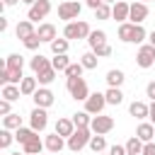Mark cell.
<instances>
[{"label": "cell", "mask_w": 155, "mask_h": 155, "mask_svg": "<svg viewBox=\"0 0 155 155\" xmlns=\"http://www.w3.org/2000/svg\"><path fill=\"white\" fill-rule=\"evenodd\" d=\"M90 138H92V128H90V126H78V128L73 131V136L68 138V150L80 153L85 145H90Z\"/></svg>", "instance_id": "1"}, {"label": "cell", "mask_w": 155, "mask_h": 155, "mask_svg": "<svg viewBox=\"0 0 155 155\" xmlns=\"http://www.w3.org/2000/svg\"><path fill=\"white\" fill-rule=\"evenodd\" d=\"M90 24L85 19H73V22H65V29H63V36L65 39H87L90 36Z\"/></svg>", "instance_id": "2"}, {"label": "cell", "mask_w": 155, "mask_h": 155, "mask_svg": "<svg viewBox=\"0 0 155 155\" xmlns=\"http://www.w3.org/2000/svg\"><path fill=\"white\" fill-rule=\"evenodd\" d=\"M65 87H68L70 97L78 99V102H85L90 97V87H87L85 78H65Z\"/></svg>", "instance_id": "3"}, {"label": "cell", "mask_w": 155, "mask_h": 155, "mask_svg": "<svg viewBox=\"0 0 155 155\" xmlns=\"http://www.w3.org/2000/svg\"><path fill=\"white\" fill-rule=\"evenodd\" d=\"M80 12H82V5H80L78 0H65V2H61V5H58V17H61V19H65V22L78 19V17H80Z\"/></svg>", "instance_id": "4"}, {"label": "cell", "mask_w": 155, "mask_h": 155, "mask_svg": "<svg viewBox=\"0 0 155 155\" xmlns=\"http://www.w3.org/2000/svg\"><path fill=\"white\" fill-rule=\"evenodd\" d=\"M104 107H107V97H104V92H92V94L85 99V111H90L92 116L102 114Z\"/></svg>", "instance_id": "5"}, {"label": "cell", "mask_w": 155, "mask_h": 155, "mask_svg": "<svg viewBox=\"0 0 155 155\" xmlns=\"http://www.w3.org/2000/svg\"><path fill=\"white\" fill-rule=\"evenodd\" d=\"M90 128H92V133H109L111 128H114V119L111 116H107V114H97V116H92V121H90Z\"/></svg>", "instance_id": "6"}, {"label": "cell", "mask_w": 155, "mask_h": 155, "mask_svg": "<svg viewBox=\"0 0 155 155\" xmlns=\"http://www.w3.org/2000/svg\"><path fill=\"white\" fill-rule=\"evenodd\" d=\"M136 63H138V68H150L155 63V46L153 44H143L138 48V53H136Z\"/></svg>", "instance_id": "7"}, {"label": "cell", "mask_w": 155, "mask_h": 155, "mask_svg": "<svg viewBox=\"0 0 155 155\" xmlns=\"http://www.w3.org/2000/svg\"><path fill=\"white\" fill-rule=\"evenodd\" d=\"M48 12H51V2H48V0H36L34 5H29L27 19H31V22H39V19H44Z\"/></svg>", "instance_id": "8"}, {"label": "cell", "mask_w": 155, "mask_h": 155, "mask_svg": "<svg viewBox=\"0 0 155 155\" xmlns=\"http://www.w3.org/2000/svg\"><path fill=\"white\" fill-rule=\"evenodd\" d=\"M29 124H31L34 131H44V128L48 126V114H46V109H44V107H34L31 114H29Z\"/></svg>", "instance_id": "9"}, {"label": "cell", "mask_w": 155, "mask_h": 155, "mask_svg": "<svg viewBox=\"0 0 155 155\" xmlns=\"http://www.w3.org/2000/svg\"><path fill=\"white\" fill-rule=\"evenodd\" d=\"M148 5L145 2H140V0H136V2H131V12H128V19L133 22V24H143L145 22V17H148Z\"/></svg>", "instance_id": "10"}, {"label": "cell", "mask_w": 155, "mask_h": 155, "mask_svg": "<svg viewBox=\"0 0 155 155\" xmlns=\"http://www.w3.org/2000/svg\"><path fill=\"white\" fill-rule=\"evenodd\" d=\"M31 99H34V104H36V107H44V109H48V107L56 102L53 92H51L48 87H44V85H41V87H39V90L31 94Z\"/></svg>", "instance_id": "11"}, {"label": "cell", "mask_w": 155, "mask_h": 155, "mask_svg": "<svg viewBox=\"0 0 155 155\" xmlns=\"http://www.w3.org/2000/svg\"><path fill=\"white\" fill-rule=\"evenodd\" d=\"M128 12H131V5L126 0H119V2L111 5V19H116V22H126Z\"/></svg>", "instance_id": "12"}, {"label": "cell", "mask_w": 155, "mask_h": 155, "mask_svg": "<svg viewBox=\"0 0 155 155\" xmlns=\"http://www.w3.org/2000/svg\"><path fill=\"white\" fill-rule=\"evenodd\" d=\"M136 136H138L143 143H150V140H155V124H148V121L138 124V128H136Z\"/></svg>", "instance_id": "13"}, {"label": "cell", "mask_w": 155, "mask_h": 155, "mask_svg": "<svg viewBox=\"0 0 155 155\" xmlns=\"http://www.w3.org/2000/svg\"><path fill=\"white\" fill-rule=\"evenodd\" d=\"M44 143H46V150H48V153H61V150L68 145V143L63 140V136H58L56 131H53L51 136H46V140H44Z\"/></svg>", "instance_id": "14"}, {"label": "cell", "mask_w": 155, "mask_h": 155, "mask_svg": "<svg viewBox=\"0 0 155 155\" xmlns=\"http://www.w3.org/2000/svg\"><path fill=\"white\" fill-rule=\"evenodd\" d=\"M15 34H17V39H27V36H31V34H36V29H34V22L31 19H22V22H17V27H15Z\"/></svg>", "instance_id": "15"}, {"label": "cell", "mask_w": 155, "mask_h": 155, "mask_svg": "<svg viewBox=\"0 0 155 155\" xmlns=\"http://www.w3.org/2000/svg\"><path fill=\"white\" fill-rule=\"evenodd\" d=\"M133 36H136V24L133 22H121L119 24V39L124 44H133Z\"/></svg>", "instance_id": "16"}, {"label": "cell", "mask_w": 155, "mask_h": 155, "mask_svg": "<svg viewBox=\"0 0 155 155\" xmlns=\"http://www.w3.org/2000/svg\"><path fill=\"white\" fill-rule=\"evenodd\" d=\"M87 44H90L92 51L99 48V46H104V44H107V31H104V29H92L90 36H87Z\"/></svg>", "instance_id": "17"}, {"label": "cell", "mask_w": 155, "mask_h": 155, "mask_svg": "<svg viewBox=\"0 0 155 155\" xmlns=\"http://www.w3.org/2000/svg\"><path fill=\"white\" fill-rule=\"evenodd\" d=\"M75 128H78V126L73 124V119H58V121H56V133L63 136V138H70Z\"/></svg>", "instance_id": "18"}, {"label": "cell", "mask_w": 155, "mask_h": 155, "mask_svg": "<svg viewBox=\"0 0 155 155\" xmlns=\"http://www.w3.org/2000/svg\"><path fill=\"white\" fill-rule=\"evenodd\" d=\"M36 34H39V39H41V41H46V44H51V41L56 39V27H53L51 22H44V24H39V29H36Z\"/></svg>", "instance_id": "19"}, {"label": "cell", "mask_w": 155, "mask_h": 155, "mask_svg": "<svg viewBox=\"0 0 155 155\" xmlns=\"http://www.w3.org/2000/svg\"><path fill=\"white\" fill-rule=\"evenodd\" d=\"M29 65H31V73H34V75H39V73H44L46 68H51V61H48L46 56H41V53H39V56H34V58L29 61Z\"/></svg>", "instance_id": "20"}, {"label": "cell", "mask_w": 155, "mask_h": 155, "mask_svg": "<svg viewBox=\"0 0 155 155\" xmlns=\"http://www.w3.org/2000/svg\"><path fill=\"white\" fill-rule=\"evenodd\" d=\"M22 148H24V153H27V155H36V153H41V150L46 148V143H44L39 136H34V138H29Z\"/></svg>", "instance_id": "21"}, {"label": "cell", "mask_w": 155, "mask_h": 155, "mask_svg": "<svg viewBox=\"0 0 155 155\" xmlns=\"http://www.w3.org/2000/svg\"><path fill=\"white\" fill-rule=\"evenodd\" d=\"M128 111H131V116H136V119H145V116L150 114V104H145V102H131Z\"/></svg>", "instance_id": "22"}, {"label": "cell", "mask_w": 155, "mask_h": 155, "mask_svg": "<svg viewBox=\"0 0 155 155\" xmlns=\"http://www.w3.org/2000/svg\"><path fill=\"white\" fill-rule=\"evenodd\" d=\"M36 85H39L36 75H34V78H24V80L19 82V90H22V94H24V97H31V94H34V92L39 90Z\"/></svg>", "instance_id": "23"}, {"label": "cell", "mask_w": 155, "mask_h": 155, "mask_svg": "<svg viewBox=\"0 0 155 155\" xmlns=\"http://www.w3.org/2000/svg\"><path fill=\"white\" fill-rule=\"evenodd\" d=\"M124 80H126V75H124L121 70H116V68H111V70L107 73V85H109V87H121Z\"/></svg>", "instance_id": "24"}, {"label": "cell", "mask_w": 155, "mask_h": 155, "mask_svg": "<svg viewBox=\"0 0 155 155\" xmlns=\"http://www.w3.org/2000/svg\"><path fill=\"white\" fill-rule=\"evenodd\" d=\"M97 61H99V56H97L94 51H87V53L80 56V63L85 65V70H94V68H97Z\"/></svg>", "instance_id": "25"}, {"label": "cell", "mask_w": 155, "mask_h": 155, "mask_svg": "<svg viewBox=\"0 0 155 155\" xmlns=\"http://www.w3.org/2000/svg\"><path fill=\"white\" fill-rule=\"evenodd\" d=\"M22 94L19 85H2V99H10V102H17Z\"/></svg>", "instance_id": "26"}, {"label": "cell", "mask_w": 155, "mask_h": 155, "mask_svg": "<svg viewBox=\"0 0 155 155\" xmlns=\"http://www.w3.org/2000/svg\"><path fill=\"white\" fill-rule=\"evenodd\" d=\"M104 97H107V104H121V102H124L121 87H109V90L104 92Z\"/></svg>", "instance_id": "27"}, {"label": "cell", "mask_w": 155, "mask_h": 155, "mask_svg": "<svg viewBox=\"0 0 155 155\" xmlns=\"http://www.w3.org/2000/svg\"><path fill=\"white\" fill-rule=\"evenodd\" d=\"M19 126H22V116H19V114H7V116H2V128L17 131Z\"/></svg>", "instance_id": "28"}, {"label": "cell", "mask_w": 155, "mask_h": 155, "mask_svg": "<svg viewBox=\"0 0 155 155\" xmlns=\"http://www.w3.org/2000/svg\"><path fill=\"white\" fill-rule=\"evenodd\" d=\"M36 133H39V131H34V128H31V126H29V128H24V126H19V128H17V131H15V140H19V143H22V145H24V143H27V140H29V138H34V136H36Z\"/></svg>", "instance_id": "29"}, {"label": "cell", "mask_w": 155, "mask_h": 155, "mask_svg": "<svg viewBox=\"0 0 155 155\" xmlns=\"http://www.w3.org/2000/svg\"><path fill=\"white\" fill-rule=\"evenodd\" d=\"M56 73H58V70H56L53 65H51V68H46L44 73H39V75H36V80H39V85H44V87H46V85H51V82L56 80Z\"/></svg>", "instance_id": "30"}, {"label": "cell", "mask_w": 155, "mask_h": 155, "mask_svg": "<svg viewBox=\"0 0 155 155\" xmlns=\"http://www.w3.org/2000/svg\"><path fill=\"white\" fill-rule=\"evenodd\" d=\"M143 140L138 138V136H133V138H128V143H126V150H128V155H140L143 153Z\"/></svg>", "instance_id": "31"}, {"label": "cell", "mask_w": 155, "mask_h": 155, "mask_svg": "<svg viewBox=\"0 0 155 155\" xmlns=\"http://www.w3.org/2000/svg\"><path fill=\"white\" fill-rule=\"evenodd\" d=\"M68 44H70V39H65V36L58 39V36H56V39L51 41V51H53V56H56V53H68Z\"/></svg>", "instance_id": "32"}, {"label": "cell", "mask_w": 155, "mask_h": 155, "mask_svg": "<svg viewBox=\"0 0 155 155\" xmlns=\"http://www.w3.org/2000/svg\"><path fill=\"white\" fill-rule=\"evenodd\" d=\"M51 65H53L56 70H65V68L70 65V58H68V53H56V56L51 58Z\"/></svg>", "instance_id": "33"}, {"label": "cell", "mask_w": 155, "mask_h": 155, "mask_svg": "<svg viewBox=\"0 0 155 155\" xmlns=\"http://www.w3.org/2000/svg\"><path fill=\"white\" fill-rule=\"evenodd\" d=\"M82 70H85V65L78 61V63H70L63 73H65V78H82Z\"/></svg>", "instance_id": "34"}, {"label": "cell", "mask_w": 155, "mask_h": 155, "mask_svg": "<svg viewBox=\"0 0 155 155\" xmlns=\"http://www.w3.org/2000/svg\"><path fill=\"white\" fill-rule=\"evenodd\" d=\"M90 148H92L94 153H102V150L107 148V140H104V136H102V133H94V136L90 138Z\"/></svg>", "instance_id": "35"}, {"label": "cell", "mask_w": 155, "mask_h": 155, "mask_svg": "<svg viewBox=\"0 0 155 155\" xmlns=\"http://www.w3.org/2000/svg\"><path fill=\"white\" fill-rule=\"evenodd\" d=\"M90 121H92V114H90V111H78V114H73V124H75V126H90Z\"/></svg>", "instance_id": "36"}, {"label": "cell", "mask_w": 155, "mask_h": 155, "mask_svg": "<svg viewBox=\"0 0 155 155\" xmlns=\"http://www.w3.org/2000/svg\"><path fill=\"white\" fill-rule=\"evenodd\" d=\"M12 140H15V133H12L10 128H2V131H0V148L7 150V148L12 145Z\"/></svg>", "instance_id": "37"}, {"label": "cell", "mask_w": 155, "mask_h": 155, "mask_svg": "<svg viewBox=\"0 0 155 155\" xmlns=\"http://www.w3.org/2000/svg\"><path fill=\"white\" fill-rule=\"evenodd\" d=\"M5 65H7V68H24V58H22L19 53H10V56L5 58Z\"/></svg>", "instance_id": "38"}, {"label": "cell", "mask_w": 155, "mask_h": 155, "mask_svg": "<svg viewBox=\"0 0 155 155\" xmlns=\"http://www.w3.org/2000/svg\"><path fill=\"white\" fill-rule=\"evenodd\" d=\"M94 17H97V19H109V17H111V5L102 2V5L94 10Z\"/></svg>", "instance_id": "39"}, {"label": "cell", "mask_w": 155, "mask_h": 155, "mask_svg": "<svg viewBox=\"0 0 155 155\" xmlns=\"http://www.w3.org/2000/svg\"><path fill=\"white\" fill-rule=\"evenodd\" d=\"M22 44H24V48H29V51H36V48H39V44H41V39H39V34H31V36H27Z\"/></svg>", "instance_id": "40"}, {"label": "cell", "mask_w": 155, "mask_h": 155, "mask_svg": "<svg viewBox=\"0 0 155 155\" xmlns=\"http://www.w3.org/2000/svg\"><path fill=\"white\" fill-rule=\"evenodd\" d=\"M12 102L10 99H0V116H7V114H12V107H10Z\"/></svg>", "instance_id": "41"}, {"label": "cell", "mask_w": 155, "mask_h": 155, "mask_svg": "<svg viewBox=\"0 0 155 155\" xmlns=\"http://www.w3.org/2000/svg\"><path fill=\"white\" fill-rule=\"evenodd\" d=\"M94 53H97L99 58H104V56H111V46H109V44H104V46H99V48H94Z\"/></svg>", "instance_id": "42"}, {"label": "cell", "mask_w": 155, "mask_h": 155, "mask_svg": "<svg viewBox=\"0 0 155 155\" xmlns=\"http://www.w3.org/2000/svg\"><path fill=\"white\" fill-rule=\"evenodd\" d=\"M109 155H128V150H126V145H111Z\"/></svg>", "instance_id": "43"}, {"label": "cell", "mask_w": 155, "mask_h": 155, "mask_svg": "<svg viewBox=\"0 0 155 155\" xmlns=\"http://www.w3.org/2000/svg\"><path fill=\"white\" fill-rule=\"evenodd\" d=\"M140 155H155V140L145 143V145H143V153H140Z\"/></svg>", "instance_id": "44"}, {"label": "cell", "mask_w": 155, "mask_h": 155, "mask_svg": "<svg viewBox=\"0 0 155 155\" xmlns=\"http://www.w3.org/2000/svg\"><path fill=\"white\" fill-rule=\"evenodd\" d=\"M145 94L150 97V102L155 99V80H153V82H148V87H145Z\"/></svg>", "instance_id": "45"}, {"label": "cell", "mask_w": 155, "mask_h": 155, "mask_svg": "<svg viewBox=\"0 0 155 155\" xmlns=\"http://www.w3.org/2000/svg\"><path fill=\"white\" fill-rule=\"evenodd\" d=\"M85 2H87V7H92V10H97V7H99V5L104 2V0H85Z\"/></svg>", "instance_id": "46"}, {"label": "cell", "mask_w": 155, "mask_h": 155, "mask_svg": "<svg viewBox=\"0 0 155 155\" xmlns=\"http://www.w3.org/2000/svg\"><path fill=\"white\" fill-rule=\"evenodd\" d=\"M148 119H150V124H155V99L150 102V114H148Z\"/></svg>", "instance_id": "47"}, {"label": "cell", "mask_w": 155, "mask_h": 155, "mask_svg": "<svg viewBox=\"0 0 155 155\" xmlns=\"http://www.w3.org/2000/svg\"><path fill=\"white\" fill-rule=\"evenodd\" d=\"M17 2H22V0H2L5 7H12V5H17Z\"/></svg>", "instance_id": "48"}, {"label": "cell", "mask_w": 155, "mask_h": 155, "mask_svg": "<svg viewBox=\"0 0 155 155\" xmlns=\"http://www.w3.org/2000/svg\"><path fill=\"white\" fill-rule=\"evenodd\" d=\"M5 29H7V19H5V17H0V31H5Z\"/></svg>", "instance_id": "49"}, {"label": "cell", "mask_w": 155, "mask_h": 155, "mask_svg": "<svg viewBox=\"0 0 155 155\" xmlns=\"http://www.w3.org/2000/svg\"><path fill=\"white\" fill-rule=\"evenodd\" d=\"M148 44H153V46H155V29L148 34Z\"/></svg>", "instance_id": "50"}, {"label": "cell", "mask_w": 155, "mask_h": 155, "mask_svg": "<svg viewBox=\"0 0 155 155\" xmlns=\"http://www.w3.org/2000/svg\"><path fill=\"white\" fill-rule=\"evenodd\" d=\"M22 2H24V5H34L36 0H22Z\"/></svg>", "instance_id": "51"}, {"label": "cell", "mask_w": 155, "mask_h": 155, "mask_svg": "<svg viewBox=\"0 0 155 155\" xmlns=\"http://www.w3.org/2000/svg\"><path fill=\"white\" fill-rule=\"evenodd\" d=\"M104 2H107V5H114V2H119V0H104Z\"/></svg>", "instance_id": "52"}, {"label": "cell", "mask_w": 155, "mask_h": 155, "mask_svg": "<svg viewBox=\"0 0 155 155\" xmlns=\"http://www.w3.org/2000/svg\"><path fill=\"white\" fill-rule=\"evenodd\" d=\"M12 155H27V153H12Z\"/></svg>", "instance_id": "53"}, {"label": "cell", "mask_w": 155, "mask_h": 155, "mask_svg": "<svg viewBox=\"0 0 155 155\" xmlns=\"http://www.w3.org/2000/svg\"><path fill=\"white\" fill-rule=\"evenodd\" d=\"M140 2H150V0H140Z\"/></svg>", "instance_id": "54"}, {"label": "cell", "mask_w": 155, "mask_h": 155, "mask_svg": "<svg viewBox=\"0 0 155 155\" xmlns=\"http://www.w3.org/2000/svg\"><path fill=\"white\" fill-rule=\"evenodd\" d=\"M36 155H41V153H36Z\"/></svg>", "instance_id": "55"}]
</instances>
